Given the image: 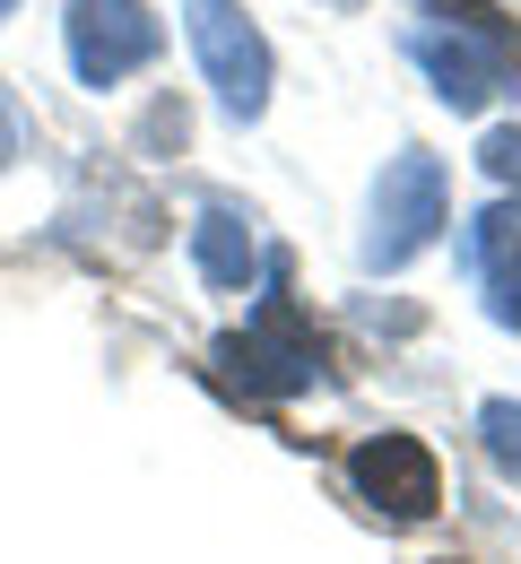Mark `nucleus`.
Masks as SVG:
<instances>
[{
	"label": "nucleus",
	"instance_id": "nucleus-1",
	"mask_svg": "<svg viewBox=\"0 0 521 564\" xmlns=\"http://www.w3.org/2000/svg\"><path fill=\"white\" fill-rule=\"evenodd\" d=\"M209 365H218L226 391H243V400H296V391H313L322 382V365H330V348H322V330L296 313V295H287V270H270V295H261V313L243 322V330H226L218 348H209Z\"/></svg>",
	"mask_w": 521,
	"mask_h": 564
},
{
	"label": "nucleus",
	"instance_id": "nucleus-2",
	"mask_svg": "<svg viewBox=\"0 0 521 564\" xmlns=\"http://www.w3.org/2000/svg\"><path fill=\"white\" fill-rule=\"evenodd\" d=\"M444 209H452V183L426 148H400L373 183V226H366V270H409L435 235H444Z\"/></svg>",
	"mask_w": 521,
	"mask_h": 564
},
{
	"label": "nucleus",
	"instance_id": "nucleus-3",
	"mask_svg": "<svg viewBox=\"0 0 521 564\" xmlns=\"http://www.w3.org/2000/svg\"><path fill=\"white\" fill-rule=\"evenodd\" d=\"M409 62L435 78L444 105H487L521 87V26H409Z\"/></svg>",
	"mask_w": 521,
	"mask_h": 564
},
{
	"label": "nucleus",
	"instance_id": "nucleus-4",
	"mask_svg": "<svg viewBox=\"0 0 521 564\" xmlns=\"http://www.w3.org/2000/svg\"><path fill=\"white\" fill-rule=\"evenodd\" d=\"M183 26H192V53H200L209 87H218V105L235 122H252L270 105V44L243 18V0H183Z\"/></svg>",
	"mask_w": 521,
	"mask_h": 564
},
{
	"label": "nucleus",
	"instance_id": "nucleus-5",
	"mask_svg": "<svg viewBox=\"0 0 521 564\" xmlns=\"http://www.w3.org/2000/svg\"><path fill=\"white\" fill-rule=\"evenodd\" d=\"M70 70L87 87H113V78L149 70L156 44H165V26L149 18V0H70Z\"/></svg>",
	"mask_w": 521,
	"mask_h": 564
},
{
	"label": "nucleus",
	"instance_id": "nucleus-6",
	"mask_svg": "<svg viewBox=\"0 0 521 564\" xmlns=\"http://www.w3.org/2000/svg\"><path fill=\"white\" fill-rule=\"evenodd\" d=\"M348 487L366 495L382 521H426L444 503V469H435V452L417 434H366L348 452Z\"/></svg>",
	"mask_w": 521,
	"mask_h": 564
},
{
	"label": "nucleus",
	"instance_id": "nucleus-7",
	"mask_svg": "<svg viewBox=\"0 0 521 564\" xmlns=\"http://www.w3.org/2000/svg\"><path fill=\"white\" fill-rule=\"evenodd\" d=\"M469 270L487 286V313L504 330H521V200L478 209V226H469Z\"/></svg>",
	"mask_w": 521,
	"mask_h": 564
},
{
	"label": "nucleus",
	"instance_id": "nucleus-8",
	"mask_svg": "<svg viewBox=\"0 0 521 564\" xmlns=\"http://www.w3.org/2000/svg\"><path fill=\"white\" fill-rule=\"evenodd\" d=\"M192 261H200V279H209V286H243L252 270H261L252 217L226 209V200H209V209H200V226H192Z\"/></svg>",
	"mask_w": 521,
	"mask_h": 564
},
{
	"label": "nucleus",
	"instance_id": "nucleus-9",
	"mask_svg": "<svg viewBox=\"0 0 521 564\" xmlns=\"http://www.w3.org/2000/svg\"><path fill=\"white\" fill-rule=\"evenodd\" d=\"M478 434H487V460L521 487V400H487V409H478Z\"/></svg>",
	"mask_w": 521,
	"mask_h": 564
},
{
	"label": "nucleus",
	"instance_id": "nucleus-10",
	"mask_svg": "<svg viewBox=\"0 0 521 564\" xmlns=\"http://www.w3.org/2000/svg\"><path fill=\"white\" fill-rule=\"evenodd\" d=\"M478 165H487L496 183H521V131H487V148H478Z\"/></svg>",
	"mask_w": 521,
	"mask_h": 564
},
{
	"label": "nucleus",
	"instance_id": "nucleus-11",
	"mask_svg": "<svg viewBox=\"0 0 521 564\" xmlns=\"http://www.w3.org/2000/svg\"><path fill=\"white\" fill-rule=\"evenodd\" d=\"M9 156H18V113L0 105V165H9Z\"/></svg>",
	"mask_w": 521,
	"mask_h": 564
},
{
	"label": "nucleus",
	"instance_id": "nucleus-12",
	"mask_svg": "<svg viewBox=\"0 0 521 564\" xmlns=\"http://www.w3.org/2000/svg\"><path fill=\"white\" fill-rule=\"evenodd\" d=\"M9 9H18V0H0V18H9Z\"/></svg>",
	"mask_w": 521,
	"mask_h": 564
},
{
	"label": "nucleus",
	"instance_id": "nucleus-13",
	"mask_svg": "<svg viewBox=\"0 0 521 564\" xmlns=\"http://www.w3.org/2000/svg\"><path fill=\"white\" fill-rule=\"evenodd\" d=\"M444 564H452V556H444Z\"/></svg>",
	"mask_w": 521,
	"mask_h": 564
}]
</instances>
